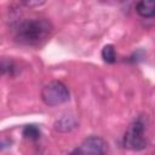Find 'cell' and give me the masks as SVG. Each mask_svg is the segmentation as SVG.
<instances>
[{
  "label": "cell",
  "mask_w": 155,
  "mask_h": 155,
  "mask_svg": "<svg viewBox=\"0 0 155 155\" xmlns=\"http://www.w3.org/2000/svg\"><path fill=\"white\" fill-rule=\"evenodd\" d=\"M22 134H23L25 138H28V139L36 140V139L40 138L41 131H40V128H39L38 126H35V125H27V126L23 127Z\"/></svg>",
  "instance_id": "52a82bcc"
},
{
  "label": "cell",
  "mask_w": 155,
  "mask_h": 155,
  "mask_svg": "<svg viewBox=\"0 0 155 155\" xmlns=\"http://www.w3.org/2000/svg\"><path fill=\"white\" fill-rule=\"evenodd\" d=\"M136 11L144 18L155 16V0H142L136 4Z\"/></svg>",
  "instance_id": "8992f818"
},
{
  "label": "cell",
  "mask_w": 155,
  "mask_h": 155,
  "mask_svg": "<svg viewBox=\"0 0 155 155\" xmlns=\"http://www.w3.org/2000/svg\"><path fill=\"white\" fill-rule=\"evenodd\" d=\"M1 71H2V74H8L10 76H13V75L17 74L18 69H17V65L11 59L2 58V61H1Z\"/></svg>",
  "instance_id": "9c48e42d"
},
{
  "label": "cell",
  "mask_w": 155,
  "mask_h": 155,
  "mask_svg": "<svg viewBox=\"0 0 155 155\" xmlns=\"http://www.w3.org/2000/svg\"><path fill=\"white\" fill-rule=\"evenodd\" d=\"M122 144L126 149L130 150H142L147 147V139L144 136V122L140 117L130 124L124 134Z\"/></svg>",
  "instance_id": "3957f363"
},
{
  "label": "cell",
  "mask_w": 155,
  "mask_h": 155,
  "mask_svg": "<svg viewBox=\"0 0 155 155\" xmlns=\"http://www.w3.org/2000/svg\"><path fill=\"white\" fill-rule=\"evenodd\" d=\"M78 126V120L73 115H64L54 122V130L58 132H69Z\"/></svg>",
  "instance_id": "5b68a950"
},
{
  "label": "cell",
  "mask_w": 155,
  "mask_h": 155,
  "mask_svg": "<svg viewBox=\"0 0 155 155\" xmlns=\"http://www.w3.org/2000/svg\"><path fill=\"white\" fill-rule=\"evenodd\" d=\"M80 149L84 155H107V144L98 136L87 137L82 142Z\"/></svg>",
  "instance_id": "277c9868"
},
{
  "label": "cell",
  "mask_w": 155,
  "mask_h": 155,
  "mask_svg": "<svg viewBox=\"0 0 155 155\" xmlns=\"http://www.w3.org/2000/svg\"><path fill=\"white\" fill-rule=\"evenodd\" d=\"M40 96L42 102L48 107H56V105L63 104L68 102L70 98L68 87L58 80H53L46 84L42 87Z\"/></svg>",
  "instance_id": "7a4b0ae2"
},
{
  "label": "cell",
  "mask_w": 155,
  "mask_h": 155,
  "mask_svg": "<svg viewBox=\"0 0 155 155\" xmlns=\"http://www.w3.org/2000/svg\"><path fill=\"white\" fill-rule=\"evenodd\" d=\"M21 4L24 5V6H27V7H35V6L44 5L45 2L44 1H22Z\"/></svg>",
  "instance_id": "30bf717a"
},
{
  "label": "cell",
  "mask_w": 155,
  "mask_h": 155,
  "mask_svg": "<svg viewBox=\"0 0 155 155\" xmlns=\"http://www.w3.org/2000/svg\"><path fill=\"white\" fill-rule=\"evenodd\" d=\"M12 28L15 31V40L27 46H39L48 39L52 33V23L46 18H23L18 16L12 18Z\"/></svg>",
  "instance_id": "6da1fadb"
},
{
  "label": "cell",
  "mask_w": 155,
  "mask_h": 155,
  "mask_svg": "<svg viewBox=\"0 0 155 155\" xmlns=\"http://www.w3.org/2000/svg\"><path fill=\"white\" fill-rule=\"evenodd\" d=\"M68 155H84V153H82V150L80 149V148H76V149H74V150H71Z\"/></svg>",
  "instance_id": "8fae6325"
},
{
  "label": "cell",
  "mask_w": 155,
  "mask_h": 155,
  "mask_svg": "<svg viewBox=\"0 0 155 155\" xmlns=\"http://www.w3.org/2000/svg\"><path fill=\"white\" fill-rule=\"evenodd\" d=\"M102 58L104 62L107 63H114L116 61V53H115V48L113 45H105L102 48Z\"/></svg>",
  "instance_id": "ba28073f"
}]
</instances>
